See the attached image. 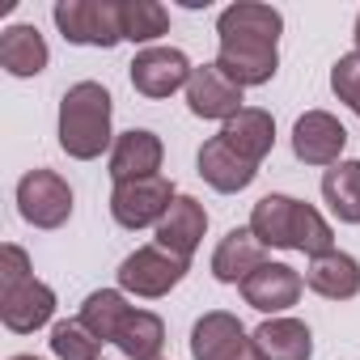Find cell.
I'll list each match as a JSON object with an SVG mask.
<instances>
[{"mask_svg": "<svg viewBox=\"0 0 360 360\" xmlns=\"http://www.w3.org/2000/svg\"><path fill=\"white\" fill-rule=\"evenodd\" d=\"M250 229L267 250H301L309 259L335 250V233L322 212L292 195H263L250 212Z\"/></svg>", "mask_w": 360, "mask_h": 360, "instance_id": "1", "label": "cell"}, {"mask_svg": "<svg viewBox=\"0 0 360 360\" xmlns=\"http://www.w3.org/2000/svg\"><path fill=\"white\" fill-rule=\"evenodd\" d=\"M60 148L77 161L102 157L110 144V94L98 81H77L60 98Z\"/></svg>", "mask_w": 360, "mask_h": 360, "instance_id": "2", "label": "cell"}, {"mask_svg": "<svg viewBox=\"0 0 360 360\" xmlns=\"http://www.w3.org/2000/svg\"><path fill=\"white\" fill-rule=\"evenodd\" d=\"M60 34L77 47H115L123 43L119 0H60L51 9Z\"/></svg>", "mask_w": 360, "mask_h": 360, "instance_id": "3", "label": "cell"}, {"mask_svg": "<svg viewBox=\"0 0 360 360\" xmlns=\"http://www.w3.org/2000/svg\"><path fill=\"white\" fill-rule=\"evenodd\" d=\"M187 267H191L187 259H178V255H169V250H161V246H140V250H131V255L119 263V288L131 292V297L157 301V297H165L169 288L183 284Z\"/></svg>", "mask_w": 360, "mask_h": 360, "instance_id": "4", "label": "cell"}, {"mask_svg": "<svg viewBox=\"0 0 360 360\" xmlns=\"http://www.w3.org/2000/svg\"><path fill=\"white\" fill-rule=\"evenodd\" d=\"M18 212L34 229H60L72 217V187L56 169H30L18 183Z\"/></svg>", "mask_w": 360, "mask_h": 360, "instance_id": "5", "label": "cell"}, {"mask_svg": "<svg viewBox=\"0 0 360 360\" xmlns=\"http://www.w3.org/2000/svg\"><path fill=\"white\" fill-rule=\"evenodd\" d=\"M178 200L169 178H136V183H119L115 195H110V217L123 225V229H148V225H161V217L169 212V204Z\"/></svg>", "mask_w": 360, "mask_h": 360, "instance_id": "6", "label": "cell"}, {"mask_svg": "<svg viewBox=\"0 0 360 360\" xmlns=\"http://www.w3.org/2000/svg\"><path fill=\"white\" fill-rule=\"evenodd\" d=\"M131 72V89L144 98H169L178 89H187L191 81V60L178 51V47H144L136 51V60L127 64Z\"/></svg>", "mask_w": 360, "mask_h": 360, "instance_id": "7", "label": "cell"}, {"mask_svg": "<svg viewBox=\"0 0 360 360\" xmlns=\"http://www.w3.org/2000/svg\"><path fill=\"white\" fill-rule=\"evenodd\" d=\"M217 68L242 89L246 85H267L280 68V51H276L271 39H221Z\"/></svg>", "mask_w": 360, "mask_h": 360, "instance_id": "8", "label": "cell"}, {"mask_svg": "<svg viewBox=\"0 0 360 360\" xmlns=\"http://www.w3.org/2000/svg\"><path fill=\"white\" fill-rule=\"evenodd\" d=\"M56 314V292L43 280H22L13 288H0V322H5L13 335H30L39 326H47Z\"/></svg>", "mask_w": 360, "mask_h": 360, "instance_id": "9", "label": "cell"}, {"mask_svg": "<svg viewBox=\"0 0 360 360\" xmlns=\"http://www.w3.org/2000/svg\"><path fill=\"white\" fill-rule=\"evenodd\" d=\"M242 102H246L242 85H233L217 64L195 68L191 81H187V106H191L195 119H221V123H229L238 110H246Z\"/></svg>", "mask_w": 360, "mask_h": 360, "instance_id": "10", "label": "cell"}, {"mask_svg": "<svg viewBox=\"0 0 360 360\" xmlns=\"http://www.w3.org/2000/svg\"><path fill=\"white\" fill-rule=\"evenodd\" d=\"M343 144H347V131L326 110H305L292 127V153L305 165H339Z\"/></svg>", "mask_w": 360, "mask_h": 360, "instance_id": "11", "label": "cell"}, {"mask_svg": "<svg viewBox=\"0 0 360 360\" xmlns=\"http://www.w3.org/2000/svg\"><path fill=\"white\" fill-rule=\"evenodd\" d=\"M246 352V326L225 309H212L191 326V360H242Z\"/></svg>", "mask_w": 360, "mask_h": 360, "instance_id": "12", "label": "cell"}, {"mask_svg": "<svg viewBox=\"0 0 360 360\" xmlns=\"http://www.w3.org/2000/svg\"><path fill=\"white\" fill-rule=\"evenodd\" d=\"M161 136H153L148 127H131L115 140L110 148V178H115V187L119 183H136V178H157L161 169Z\"/></svg>", "mask_w": 360, "mask_h": 360, "instance_id": "13", "label": "cell"}, {"mask_svg": "<svg viewBox=\"0 0 360 360\" xmlns=\"http://www.w3.org/2000/svg\"><path fill=\"white\" fill-rule=\"evenodd\" d=\"M204 229H208V212H204V204L191 200V195H178V200L169 204V212L161 217V225H157V246L191 263L195 246L204 242Z\"/></svg>", "mask_w": 360, "mask_h": 360, "instance_id": "14", "label": "cell"}, {"mask_svg": "<svg viewBox=\"0 0 360 360\" xmlns=\"http://www.w3.org/2000/svg\"><path fill=\"white\" fill-rule=\"evenodd\" d=\"M259 267H267V246L255 238V229L246 225V229H229L225 238H221V246H217V255H212V276L221 280V284H246Z\"/></svg>", "mask_w": 360, "mask_h": 360, "instance_id": "15", "label": "cell"}, {"mask_svg": "<svg viewBox=\"0 0 360 360\" xmlns=\"http://www.w3.org/2000/svg\"><path fill=\"white\" fill-rule=\"evenodd\" d=\"M301 288H305V280H301L288 263H267V267H259V271L242 284V297H246V305H255L259 314H284V309L297 305Z\"/></svg>", "mask_w": 360, "mask_h": 360, "instance_id": "16", "label": "cell"}, {"mask_svg": "<svg viewBox=\"0 0 360 360\" xmlns=\"http://www.w3.org/2000/svg\"><path fill=\"white\" fill-rule=\"evenodd\" d=\"M255 174H259V165L246 161L242 153H233L221 136H212V140L200 148V178H204L208 187H217L221 195L246 191V187L255 183Z\"/></svg>", "mask_w": 360, "mask_h": 360, "instance_id": "17", "label": "cell"}, {"mask_svg": "<svg viewBox=\"0 0 360 360\" xmlns=\"http://www.w3.org/2000/svg\"><path fill=\"white\" fill-rule=\"evenodd\" d=\"M250 347L259 360H309L314 356V335L301 318H267L255 335Z\"/></svg>", "mask_w": 360, "mask_h": 360, "instance_id": "18", "label": "cell"}, {"mask_svg": "<svg viewBox=\"0 0 360 360\" xmlns=\"http://www.w3.org/2000/svg\"><path fill=\"white\" fill-rule=\"evenodd\" d=\"M47 60H51V51H47L39 26H30V22L5 26V34H0V68H5L9 77H22V81L39 77L47 68Z\"/></svg>", "mask_w": 360, "mask_h": 360, "instance_id": "19", "label": "cell"}, {"mask_svg": "<svg viewBox=\"0 0 360 360\" xmlns=\"http://www.w3.org/2000/svg\"><path fill=\"white\" fill-rule=\"evenodd\" d=\"M305 284L326 301H352L360 292V263L352 255H343V250H326V255L309 259Z\"/></svg>", "mask_w": 360, "mask_h": 360, "instance_id": "20", "label": "cell"}, {"mask_svg": "<svg viewBox=\"0 0 360 360\" xmlns=\"http://www.w3.org/2000/svg\"><path fill=\"white\" fill-rule=\"evenodd\" d=\"M221 140L233 148V153H242L246 161H263L267 153H271V144H276V119L267 115V110H259V106H246V110H238L225 127H221Z\"/></svg>", "mask_w": 360, "mask_h": 360, "instance_id": "21", "label": "cell"}, {"mask_svg": "<svg viewBox=\"0 0 360 360\" xmlns=\"http://www.w3.org/2000/svg\"><path fill=\"white\" fill-rule=\"evenodd\" d=\"M280 30H284L280 9L255 5V0L229 5V9L217 18V34H221V39H271V43H280Z\"/></svg>", "mask_w": 360, "mask_h": 360, "instance_id": "22", "label": "cell"}, {"mask_svg": "<svg viewBox=\"0 0 360 360\" xmlns=\"http://www.w3.org/2000/svg\"><path fill=\"white\" fill-rule=\"evenodd\" d=\"M127 318H131V305H127L123 288H98V292H89L85 305H81V326H85L94 339H102V343H115L119 330L127 326Z\"/></svg>", "mask_w": 360, "mask_h": 360, "instance_id": "23", "label": "cell"}, {"mask_svg": "<svg viewBox=\"0 0 360 360\" xmlns=\"http://www.w3.org/2000/svg\"><path fill=\"white\" fill-rule=\"evenodd\" d=\"M322 200L343 225H360V161H339L322 174Z\"/></svg>", "mask_w": 360, "mask_h": 360, "instance_id": "24", "label": "cell"}, {"mask_svg": "<svg viewBox=\"0 0 360 360\" xmlns=\"http://www.w3.org/2000/svg\"><path fill=\"white\" fill-rule=\"evenodd\" d=\"M115 347L127 356V360H161V347H165V322L148 309H131L127 326L119 330Z\"/></svg>", "mask_w": 360, "mask_h": 360, "instance_id": "25", "label": "cell"}, {"mask_svg": "<svg viewBox=\"0 0 360 360\" xmlns=\"http://www.w3.org/2000/svg\"><path fill=\"white\" fill-rule=\"evenodd\" d=\"M123 43H153L169 30V9L157 0H119Z\"/></svg>", "mask_w": 360, "mask_h": 360, "instance_id": "26", "label": "cell"}, {"mask_svg": "<svg viewBox=\"0 0 360 360\" xmlns=\"http://www.w3.org/2000/svg\"><path fill=\"white\" fill-rule=\"evenodd\" d=\"M51 352H56L60 360H98L102 339H94V335L81 326V318H68V322H56V326H51Z\"/></svg>", "mask_w": 360, "mask_h": 360, "instance_id": "27", "label": "cell"}, {"mask_svg": "<svg viewBox=\"0 0 360 360\" xmlns=\"http://www.w3.org/2000/svg\"><path fill=\"white\" fill-rule=\"evenodd\" d=\"M330 89H335V98L360 119V56H356V51L335 60V68H330Z\"/></svg>", "mask_w": 360, "mask_h": 360, "instance_id": "28", "label": "cell"}, {"mask_svg": "<svg viewBox=\"0 0 360 360\" xmlns=\"http://www.w3.org/2000/svg\"><path fill=\"white\" fill-rule=\"evenodd\" d=\"M22 280H30V255L18 242H5L0 246V288H13Z\"/></svg>", "mask_w": 360, "mask_h": 360, "instance_id": "29", "label": "cell"}, {"mask_svg": "<svg viewBox=\"0 0 360 360\" xmlns=\"http://www.w3.org/2000/svg\"><path fill=\"white\" fill-rule=\"evenodd\" d=\"M356 56H360V13H356Z\"/></svg>", "mask_w": 360, "mask_h": 360, "instance_id": "30", "label": "cell"}, {"mask_svg": "<svg viewBox=\"0 0 360 360\" xmlns=\"http://www.w3.org/2000/svg\"><path fill=\"white\" fill-rule=\"evenodd\" d=\"M242 360H259V356H255V347H250V352H246V356H242Z\"/></svg>", "mask_w": 360, "mask_h": 360, "instance_id": "31", "label": "cell"}, {"mask_svg": "<svg viewBox=\"0 0 360 360\" xmlns=\"http://www.w3.org/2000/svg\"><path fill=\"white\" fill-rule=\"evenodd\" d=\"M13 360H39V356H13Z\"/></svg>", "mask_w": 360, "mask_h": 360, "instance_id": "32", "label": "cell"}]
</instances>
